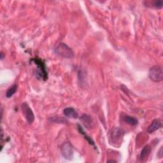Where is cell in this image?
Instances as JSON below:
<instances>
[{"mask_svg":"<svg viewBox=\"0 0 163 163\" xmlns=\"http://www.w3.org/2000/svg\"><path fill=\"white\" fill-rule=\"evenodd\" d=\"M81 121L83 122V124L87 127H91L92 125V119L91 118L87 115H84L81 118Z\"/></svg>","mask_w":163,"mask_h":163,"instance_id":"cell-12","label":"cell"},{"mask_svg":"<svg viewBox=\"0 0 163 163\" xmlns=\"http://www.w3.org/2000/svg\"><path fill=\"white\" fill-rule=\"evenodd\" d=\"M78 129H79V132H80V134L84 135V137L85 139H86V140L88 142H89V143L91 144V145L94 146V147H95V144H94V141H93V140H92L91 138H90V137H89V136H88L87 134H86V132H85V131H84L83 128L81 127V125H78Z\"/></svg>","mask_w":163,"mask_h":163,"instance_id":"cell-9","label":"cell"},{"mask_svg":"<svg viewBox=\"0 0 163 163\" xmlns=\"http://www.w3.org/2000/svg\"><path fill=\"white\" fill-rule=\"evenodd\" d=\"M108 162H116V161H114V160H110V161H108Z\"/></svg>","mask_w":163,"mask_h":163,"instance_id":"cell-17","label":"cell"},{"mask_svg":"<svg viewBox=\"0 0 163 163\" xmlns=\"http://www.w3.org/2000/svg\"><path fill=\"white\" fill-rule=\"evenodd\" d=\"M5 57V56H4V54H3V52L1 53V56H0V59H1V60H3V59Z\"/></svg>","mask_w":163,"mask_h":163,"instance_id":"cell-16","label":"cell"},{"mask_svg":"<svg viewBox=\"0 0 163 163\" xmlns=\"http://www.w3.org/2000/svg\"><path fill=\"white\" fill-rule=\"evenodd\" d=\"M162 155H163V154H162V147L160 149V150L159 151V153H158V156L160 158H162Z\"/></svg>","mask_w":163,"mask_h":163,"instance_id":"cell-15","label":"cell"},{"mask_svg":"<svg viewBox=\"0 0 163 163\" xmlns=\"http://www.w3.org/2000/svg\"><path fill=\"white\" fill-rule=\"evenodd\" d=\"M55 53L64 58H72L73 57V50L66 44L61 43L55 49Z\"/></svg>","mask_w":163,"mask_h":163,"instance_id":"cell-2","label":"cell"},{"mask_svg":"<svg viewBox=\"0 0 163 163\" xmlns=\"http://www.w3.org/2000/svg\"><path fill=\"white\" fill-rule=\"evenodd\" d=\"M31 61L36 64L37 67L35 72L36 77L40 80L43 81L47 80L48 79V73H47L45 62L39 58H33L31 59Z\"/></svg>","mask_w":163,"mask_h":163,"instance_id":"cell-1","label":"cell"},{"mask_svg":"<svg viewBox=\"0 0 163 163\" xmlns=\"http://www.w3.org/2000/svg\"><path fill=\"white\" fill-rule=\"evenodd\" d=\"M149 78L151 80L155 82H159L163 79L162 70L160 66H154L149 70Z\"/></svg>","mask_w":163,"mask_h":163,"instance_id":"cell-3","label":"cell"},{"mask_svg":"<svg viewBox=\"0 0 163 163\" xmlns=\"http://www.w3.org/2000/svg\"><path fill=\"white\" fill-rule=\"evenodd\" d=\"M21 108L22 113L26 118V121L29 124L33 123V121H35V115H34L33 112L29 107V105L26 103H24L22 104Z\"/></svg>","mask_w":163,"mask_h":163,"instance_id":"cell-5","label":"cell"},{"mask_svg":"<svg viewBox=\"0 0 163 163\" xmlns=\"http://www.w3.org/2000/svg\"><path fill=\"white\" fill-rule=\"evenodd\" d=\"M152 151V148L150 145H146L145 147L143 148L141 150V152L140 153V158L141 160H143L144 159H146L147 157H148L149 155L150 154Z\"/></svg>","mask_w":163,"mask_h":163,"instance_id":"cell-8","label":"cell"},{"mask_svg":"<svg viewBox=\"0 0 163 163\" xmlns=\"http://www.w3.org/2000/svg\"><path fill=\"white\" fill-rule=\"evenodd\" d=\"M124 121L131 125H137L138 124V120L134 117L126 115L124 117Z\"/></svg>","mask_w":163,"mask_h":163,"instance_id":"cell-10","label":"cell"},{"mask_svg":"<svg viewBox=\"0 0 163 163\" xmlns=\"http://www.w3.org/2000/svg\"><path fill=\"white\" fill-rule=\"evenodd\" d=\"M64 114L66 117H69V118H78V114L77 111L74 109V108L69 107V108H66L63 111Z\"/></svg>","mask_w":163,"mask_h":163,"instance_id":"cell-7","label":"cell"},{"mask_svg":"<svg viewBox=\"0 0 163 163\" xmlns=\"http://www.w3.org/2000/svg\"><path fill=\"white\" fill-rule=\"evenodd\" d=\"M61 154L68 160H71L73 157V149L70 143L66 142L61 147Z\"/></svg>","mask_w":163,"mask_h":163,"instance_id":"cell-4","label":"cell"},{"mask_svg":"<svg viewBox=\"0 0 163 163\" xmlns=\"http://www.w3.org/2000/svg\"><path fill=\"white\" fill-rule=\"evenodd\" d=\"M57 120L56 118H54V117L50 118L51 122H57V123H61V122H66V121L64 118H63V117H56Z\"/></svg>","mask_w":163,"mask_h":163,"instance_id":"cell-13","label":"cell"},{"mask_svg":"<svg viewBox=\"0 0 163 163\" xmlns=\"http://www.w3.org/2000/svg\"><path fill=\"white\" fill-rule=\"evenodd\" d=\"M17 91V84H13L7 90L6 93V97L7 98H11Z\"/></svg>","mask_w":163,"mask_h":163,"instance_id":"cell-11","label":"cell"},{"mask_svg":"<svg viewBox=\"0 0 163 163\" xmlns=\"http://www.w3.org/2000/svg\"><path fill=\"white\" fill-rule=\"evenodd\" d=\"M162 126V122L160 119H155L152 121V124L147 128V132L152 133L155 131L158 130Z\"/></svg>","mask_w":163,"mask_h":163,"instance_id":"cell-6","label":"cell"},{"mask_svg":"<svg viewBox=\"0 0 163 163\" xmlns=\"http://www.w3.org/2000/svg\"><path fill=\"white\" fill-rule=\"evenodd\" d=\"M154 6H155L156 8H158V9L162 8L163 6V1H156L154 3Z\"/></svg>","mask_w":163,"mask_h":163,"instance_id":"cell-14","label":"cell"}]
</instances>
